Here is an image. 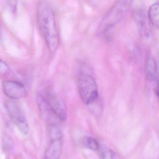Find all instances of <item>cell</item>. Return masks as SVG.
Here are the masks:
<instances>
[{
    "instance_id": "cell-10",
    "label": "cell",
    "mask_w": 159,
    "mask_h": 159,
    "mask_svg": "<svg viewBox=\"0 0 159 159\" xmlns=\"http://www.w3.org/2000/svg\"><path fill=\"white\" fill-rule=\"evenodd\" d=\"M62 139H51L45 152V159H60L62 151Z\"/></svg>"
},
{
    "instance_id": "cell-4",
    "label": "cell",
    "mask_w": 159,
    "mask_h": 159,
    "mask_svg": "<svg viewBox=\"0 0 159 159\" xmlns=\"http://www.w3.org/2000/svg\"><path fill=\"white\" fill-rule=\"evenodd\" d=\"M43 88L39 93L43 96L58 120L62 121L66 120L67 118V110L64 101L52 88L49 87Z\"/></svg>"
},
{
    "instance_id": "cell-2",
    "label": "cell",
    "mask_w": 159,
    "mask_h": 159,
    "mask_svg": "<svg viewBox=\"0 0 159 159\" xmlns=\"http://www.w3.org/2000/svg\"><path fill=\"white\" fill-rule=\"evenodd\" d=\"M77 87L81 99L84 104L91 105L97 100L98 96L97 84L91 74L80 72L77 79Z\"/></svg>"
},
{
    "instance_id": "cell-12",
    "label": "cell",
    "mask_w": 159,
    "mask_h": 159,
    "mask_svg": "<svg viewBox=\"0 0 159 159\" xmlns=\"http://www.w3.org/2000/svg\"><path fill=\"white\" fill-rule=\"evenodd\" d=\"M83 144L85 147L94 151L99 149L100 147L98 141L91 137H85L84 138Z\"/></svg>"
},
{
    "instance_id": "cell-13",
    "label": "cell",
    "mask_w": 159,
    "mask_h": 159,
    "mask_svg": "<svg viewBox=\"0 0 159 159\" xmlns=\"http://www.w3.org/2000/svg\"><path fill=\"white\" fill-rule=\"evenodd\" d=\"M101 157L102 159H117L115 152L108 149L104 150L102 152Z\"/></svg>"
},
{
    "instance_id": "cell-5",
    "label": "cell",
    "mask_w": 159,
    "mask_h": 159,
    "mask_svg": "<svg viewBox=\"0 0 159 159\" xmlns=\"http://www.w3.org/2000/svg\"><path fill=\"white\" fill-rule=\"evenodd\" d=\"M6 107L9 116L16 124L20 133L24 135H28L29 133V127L23 109L19 104L12 100L7 103Z\"/></svg>"
},
{
    "instance_id": "cell-6",
    "label": "cell",
    "mask_w": 159,
    "mask_h": 159,
    "mask_svg": "<svg viewBox=\"0 0 159 159\" xmlns=\"http://www.w3.org/2000/svg\"><path fill=\"white\" fill-rule=\"evenodd\" d=\"M3 90L4 94L9 98L16 100L25 97L27 91L25 85L20 82L13 80H7L3 84Z\"/></svg>"
},
{
    "instance_id": "cell-8",
    "label": "cell",
    "mask_w": 159,
    "mask_h": 159,
    "mask_svg": "<svg viewBox=\"0 0 159 159\" xmlns=\"http://www.w3.org/2000/svg\"><path fill=\"white\" fill-rule=\"evenodd\" d=\"M37 101L42 117L45 122L52 125H56L57 120H59L39 92L37 95Z\"/></svg>"
},
{
    "instance_id": "cell-3",
    "label": "cell",
    "mask_w": 159,
    "mask_h": 159,
    "mask_svg": "<svg viewBox=\"0 0 159 159\" xmlns=\"http://www.w3.org/2000/svg\"><path fill=\"white\" fill-rule=\"evenodd\" d=\"M129 2L118 1L111 7L100 22L99 32L105 33L111 29L124 16L128 10Z\"/></svg>"
},
{
    "instance_id": "cell-11",
    "label": "cell",
    "mask_w": 159,
    "mask_h": 159,
    "mask_svg": "<svg viewBox=\"0 0 159 159\" xmlns=\"http://www.w3.org/2000/svg\"><path fill=\"white\" fill-rule=\"evenodd\" d=\"M148 18L150 23L158 28L159 26V4L158 2L152 4L148 11Z\"/></svg>"
},
{
    "instance_id": "cell-7",
    "label": "cell",
    "mask_w": 159,
    "mask_h": 159,
    "mask_svg": "<svg viewBox=\"0 0 159 159\" xmlns=\"http://www.w3.org/2000/svg\"><path fill=\"white\" fill-rule=\"evenodd\" d=\"M145 71L146 78L154 86L155 93L158 97V71L156 60L151 55L147 56L145 61Z\"/></svg>"
},
{
    "instance_id": "cell-16",
    "label": "cell",
    "mask_w": 159,
    "mask_h": 159,
    "mask_svg": "<svg viewBox=\"0 0 159 159\" xmlns=\"http://www.w3.org/2000/svg\"><path fill=\"white\" fill-rule=\"evenodd\" d=\"M1 26H0V38H1Z\"/></svg>"
},
{
    "instance_id": "cell-15",
    "label": "cell",
    "mask_w": 159,
    "mask_h": 159,
    "mask_svg": "<svg viewBox=\"0 0 159 159\" xmlns=\"http://www.w3.org/2000/svg\"><path fill=\"white\" fill-rule=\"evenodd\" d=\"M3 140V145L6 149L10 150L14 148V142L11 138L8 137H4Z\"/></svg>"
},
{
    "instance_id": "cell-14",
    "label": "cell",
    "mask_w": 159,
    "mask_h": 159,
    "mask_svg": "<svg viewBox=\"0 0 159 159\" xmlns=\"http://www.w3.org/2000/svg\"><path fill=\"white\" fill-rule=\"evenodd\" d=\"M10 71L9 66L5 62L0 59V75L7 74Z\"/></svg>"
},
{
    "instance_id": "cell-1",
    "label": "cell",
    "mask_w": 159,
    "mask_h": 159,
    "mask_svg": "<svg viewBox=\"0 0 159 159\" xmlns=\"http://www.w3.org/2000/svg\"><path fill=\"white\" fill-rule=\"evenodd\" d=\"M39 28L50 52H56L59 44V37L53 11L51 6L42 2L38 9Z\"/></svg>"
},
{
    "instance_id": "cell-9",
    "label": "cell",
    "mask_w": 159,
    "mask_h": 159,
    "mask_svg": "<svg viewBox=\"0 0 159 159\" xmlns=\"http://www.w3.org/2000/svg\"><path fill=\"white\" fill-rule=\"evenodd\" d=\"M134 10V15L136 23L137 25L140 33L144 36L149 35V21L148 17L146 16L145 11L142 6L135 5Z\"/></svg>"
}]
</instances>
